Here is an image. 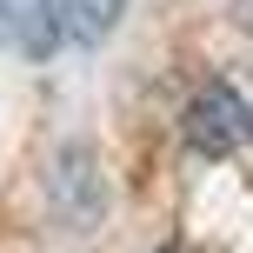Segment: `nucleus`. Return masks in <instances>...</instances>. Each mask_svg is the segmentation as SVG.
<instances>
[{
  "label": "nucleus",
  "mask_w": 253,
  "mask_h": 253,
  "mask_svg": "<svg viewBox=\"0 0 253 253\" xmlns=\"http://www.w3.org/2000/svg\"><path fill=\"white\" fill-rule=\"evenodd\" d=\"M160 253H180V247H160Z\"/></svg>",
  "instance_id": "obj_5"
},
{
  "label": "nucleus",
  "mask_w": 253,
  "mask_h": 253,
  "mask_svg": "<svg viewBox=\"0 0 253 253\" xmlns=\"http://www.w3.org/2000/svg\"><path fill=\"white\" fill-rule=\"evenodd\" d=\"M60 13H67V40H74V47H100L120 27L126 0H60Z\"/></svg>",
  "instance_id": "obj_4"
},
{
  "label": "nucleus",
  "mask_w": 253,
  "mask_h": 253,
  "mask_svg": "<svg viewBox=\"0 0 253 253\" xmlns=\"http://www.w3.org/2000/svg\"><path fill=\"white\" fill-rule=\"evenodd\" d=\"M0 47H13L20 60H53L67 40L60 0H0Z\"/></svg>",
  "instance_id": "obj_3"
},
{
  "label": "nucleus",
  "mask_w": 253,
  "mask_h": 253,
  "mask_svg": "<svg viewBox=\"0 0 253 253\" xmlns=\"http://www.w3.org/2000/svg\"><path fill=\"white\" fill-rule=\"evenodd\" d=\"M180 133H187V147L200 153V160H227V153H240L253 140V107L240 100L233 87H200L187 100V114H180Z\"/></svg>",
  "instance_id": "obj_1"
},
{
  "label": "nucleus",
  "mask_w": 253,
  "mask_h": 253,
  "mask_svg": "<svg viewBox=\"0 0 253 253\" xmlns=\"http://www.w3.org/2000/svg\"><path fill=\"white\" fill-rule=\"evenodd\" d=\"M47 200H53V213H60L74 233H87L93 220H100V207H107V173H100V153H93L87 140H67V147L53 153V167H47Z\"/></svg>",
  "instance_id": "obj_2"
}]
</instances>
